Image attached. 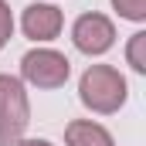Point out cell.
<instances>
[{
    "instance_id": "cell-1",
    "label": "cell",
    "mask_w": 146,
    "mask_h": 146,
    "mask_svg": "<svg viewBox=\"0 0 146 146\" xmlns=\"http://www.w3.org/2000/svg\"><path fill=\"white\" fill-rule=\"evenodd\" d=\"M78 99L82 106L95 115H112L126 106L129 99V85L126 75L112 65H88L78 78Z\"/></svg>"
},
{
    "instance_id": "cell-2",
    "label": "cell",
    "mask_w": 146,
    "mask_h": 146,
    "mask_svg": "<svg viewBox=\"0 0 146 146\" xmlns=\"http://www.w3.org/2000/svg\"><path fill=\"white\" fill-rule=\"evenodd\" d=\"M31 122L27 88L17 75H0V146H17Z\"/></svg>"
},
{
    "instance_id": "cell-3",
    "label": "cell",
    "mask_w": 146,
    "mask_h": 146,
    "mask_svg": "<svg viewBox=\"0 0 146 146\" xmlns=\"http://www.w3.org/2000/svg\"><path fill=\"white\" fill-rule=\"evenodd\" d=\"M68 78H72V61L54 48H31L21 58V82L24 85L51 92V88H61Z\"/></svg>"
},
{
    "instance_id": "cell-4",
    "label": "cell",
    "mask_w": 146,
    "mask_h": 146,
    "mask_svg": "<svg viewBox=\"0 0 146 146\" xmlns=\"http://www.w3.org/2000/svg\"><path fill=\"white\" fill-rule=\"evenodd\" d=\"M72 44L82 54L99 58V54H106L112 44H115V24H112L106 14L88 10V14H82L72 24Z\"/></svg>"
},
{
    "instance_id": "cell-5",
    "label": "cell",
    "mask_w": 146,
    "mask_h": 146,
    "mask_svg": "<svg viewBox=\"0 0 146 146\" xmlns=\"http://www.w3.org/2000/svg\"><path fill=\"white\" fill-rule=\"evenodd\" d=\"M21 31L27 41L34 44H48L65 31V14L54 7V3H27L24 14H21Z\"/></svg>"
},
{
    "instance_id": "cell-6",
    "label": "cell",
    "mask_w": 146,
    "mask_h": 146,
    "mask_svg": "<svg viewBox=\"0 0 146 146\" xmlns=\"http://www.w3.org/2000/svg\"><path fill=\"white\" fill-rule=\"evenodd\" d=\"M65 146H115V139L95 119H72L65 126Z\"/></svg>"
},
{
    "instance_id": "cell-7",
    "label": "cell",
    "mask_w": 146,
    "mask_h": 146,
    "mask_svg": "<svg viewBox=\"0 0 146 146\" xmlns=\"http://www.w3.org/2000/svg\"><path fill=\"white\" fill-rule=\"evenodd\" d=\"M126 61L136 75H146V31H136L126 44Z\"/></svg>"
},
{
    "instance_id": "cell-8",
    "label": "cell",
    "mask_w": 146,
    "mask_h": 146,
    "mask_svg": "<svg viewBox=\"0 0 146 146\" xmlns=\"http://www.w3.org/2000/svg\"><path fill=\"white\" fill-rule=\"evenodd\" d=\"M112 10L122 21H133V24L146 21V0H112Z\"/></svg>"
},
{
    "instance_id": "cell-9",
    "label": "cell",
    "mask_w": 146,
    "mask_h": 146,
    "mask_svg": "<svg viewBox=\"0 0 146 146\" xmlns=\"http://www.w3.org/2000/svg\"><path fill=\"white\" fill-rule=\"evenodd\" d=\"M14 37V14H10V3L0 0V48Z\"/></svg>"
},
{
    "instance_id": "cell-10",
    "label": "cell",
    "mask_w": 146,
    "mask_h": 146,
    "mask_svg": "<svg viewBox=\"0 0 146 146\" xmlns=\"http://www.w3.org/2000/svg\"><path fill=\"white\" fill-rule=\"evenodd\" d=\"M17 146H54V143H48V139H21Z\"/></svg>"
}]
</instances>
